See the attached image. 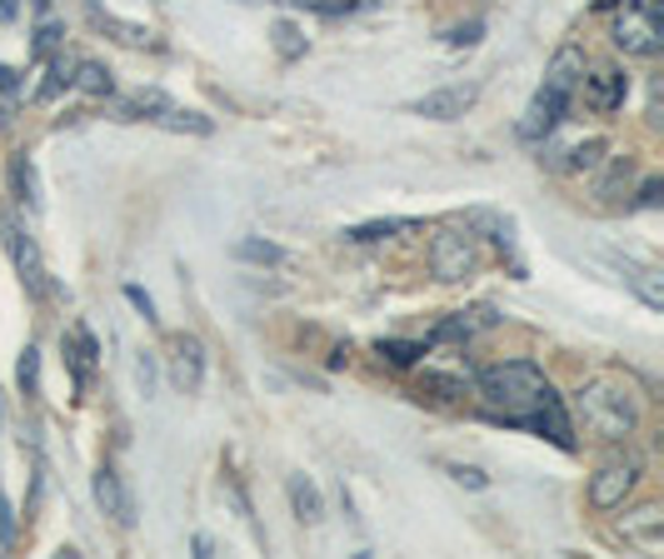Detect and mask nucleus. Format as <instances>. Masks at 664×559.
<instances>
[{"instance_id":"obj_25","label":"nucleus","mask_w":664,"mask_h":559,"mask_svg":"<svg viewBox=\"0 0 664 559\" xmlns=\"http://www.w3.org/2000/svg\"><path fill=\"white\" fill-rule=\"evenodd\" d=\"M380 355L390 359V365H415V359L425 355V345H415V339H380Z\"/></svg>"},{"instance_id":"obj_14","label":"nucleus","mask_w":664,"mask_h":559,"mask_svg":"<svg viewBox=\"0 0 664 559\" xmlns=\"http://www.w3.org/2000/svg\"><path fill=\"white\" fill-rule=\"evenodd\" d=\"M474 100V85H450V90H435V95L415 100V115H430V120H454L464 115Z\"/></svg>"},{"instance_id":"obj_35","label":"nucleus","mask_w":664,"mask_h":559,"mask_svg":"<svg viewBox=\"0 0 664 559\" xmlns=\"http://www.w3.org/2000/svg\"><path fill=\"white\" fill-rule=\"evenodd\" d=\"M474 40H480V26H460L450 35V45H474Z\"/></svg>"},{"instance_id":"obj_9","label":"nucleus","mask_w":664,"mask_h":559,"mask_svg":"<svg viewBox=\"0 0 664 559\" xmlns=\"http://www.w3.org/2000/svg\"><path fill=\"white\" fill-rule=\"evenodd\" d=\"M95 505L105 509V515L115 519V525L121 529H131L135 525V505H131V489H125V479L115 475L111 465L101 469V475H95Z\"/></svg>"},{"instance_id":"obj_10","label":"nucleus","mask_w":664,"mask_h":559,"mask_svg":"<svg viewBox=\"0 0 664 559\" xmlns=\"http://www.w3.org/2000/svg\"><path fill=\"white\" fill-rule=\"evenodd\" d=\"M580 75H584V50L580 45H560L550 60V70H544V90L560 100H570L574 90H580Z\"/></svg>"},{"instance_id":"obj_2","label":"nucleus","mask_w":664,"mask_h":559,"mask_svg":"<svg viewBox=\"0 0 664 559\" xmlns=\"http://www.w3.org/2000/svg\"><path fill=\"white\" fill-rule=\"evenodd\" d=\"M580 419L590 435L600 439H630L634 425H640V405H634V395L624 385H614V379H594V385L580 389Z\"/></svg>"},{"instance_id":"obj_8","label":"nucleus","mask_w":664,"mask_h":559,"mask_svg":"<svg viewBox=\"0 0 664 559\" xmlns=\"http://www.w3.org/2000/svg\"><path fill=\"white\" fill-rule=\"evenodd\" d=\"M634 479H640V469H634L630 459H624V465H604L600 475H594V485H590V505L594 509H620L624 499H630Z\"/></svg>"},{"instance_id":"obj_21","label":"nucleus","mask_w":664,"mask_h":559,"mask_svg":"<svg viewBox=\"0 0 664 559\" xmlns=\"http://www.w3.org/2000/svg\"><path fill=\"white\" fill-rule=\"evenodd\" d=\"M604 140H584V145H574L570 150V160H564V170H574V175H580V170H600L604 165Z\"/></svg>"},{"instance_id":"obj_36","label":"nucleus","mask_w":664,"mask_h":559,"mask_svg":"<svg viewBox=\"0 0 664 559\" xmlns=\"http://www.w3.org/2000/svg\"><path fill=\"white\" fill-rule=\"evenodd\" d=\"M135 375H141L145 395H151V385H155V369H151V359H145V355H141V365H135Z\"/></svg>"},{"instance_id":"obj_30","label":"nucleus","mask_w":664,"mask_h":559,"mask_svg":"<svg viewBox=\"0 0 664 559\" xmlns=\"http://www.w3.org/2000/svg\"><path fill=\"white\" fill-rule=\"evenodd\" d=\"M0 545H16V515H11V495L0 489Z\"/></svg>"},{"instance_id":"obj_5","label":"nucleus","mask_w":664,"mask_h":559,"mask_svg":"<svg viewBox=\"0 0 664 559\" xmlns=\"http://www.w3.org/2000/svg\"><path fill=\"white\" fill-rule=\"evenodd\" d=\"M0 235H6V250H11V260H16V275L25 280V289L31 295H51V275H45V260H41V245H35L31 235H25L16 220H6L0 225Z\"/></svg>"},{"instance_id":"obj_4","label":"nucleus","mask_w":664,"mask_h":559,"mask_svg":"<svg viewBox=\"0 0 664 559\" xmlns=\"http://www.w3.org/2000/svg\"><path fill=\"white\" fill-rule=\"evenodd\" d=\"M480 270V245H474L470 230H440L430 240V275L454 285V280H470Z\"/></svg>"},{"instance_id":"obj_1","label":"nucleus","mask_w":664,"mask_h":559,"mask_svg":"<svg viewBox=\"0 0 664 559\" xmlns=\"http://www.w3.org/2000/svg\"><path fill=\"white\" fill-rule=\"evenodd\" d=\"M544 369L530 365V359H504V365H490L480 375V399L490 415L510 419V425H530L534 405L544 399Z\"/></svg>"},{"instance_id":"obj_27","label":"nucleus","mask_w":664,"mask_h":559,"mask_svg":"<svg viewBox=\"0 0 664 559\" xmlns=\"http://www.w3.org/2000/svg\"><path fill=\"white\" fill-rule=\"evenodd\" d=\"M16 379H21L25 395H35V389H41V355H35V349H25V355H21V369H16Z\"/></svg>"},{"instance_id":"obj_26","label":"nucleus","mask_w":664,"mask_h":559,"mask_svg":"<svg viewBox=\"0 0 664 559\" xmlns=\"http://www.w3.org/2000/svg\"><path fill=\"white\" fill-rule=\"evenodd\" d=\"M11 175H16V190H21V200H25V205H31V210H41V195H35V170H31V160H16V165H11Z\"/></svg>"},{"instance_id":"obj_6","label":"nucleus","mask_w":664,"mask_h":559,"mask_svg":"<svg viewBox=\"0 0 664 559\" xmlns=\"http://www.w3.org/2000/svg\"><path fill=\"white\" fill-rule=\"evenodd\" d=\"M580 85H584V105L600 110V115L620 110L624 95H630V75H624V70H614V65H600L594 75H580Z\"/></svg>"},{"instance_id":"obj_33","label":"nucleus","mask_w":664,"mask_h":559,"mask_svg":"<svg viewBox=\"0 0 664 559\" xmlns=\"http://www.w3.org/2000/svg\"><path fill=\"white\" fill-rule=\"evenodd\" d=\"M55 40H61V30H55L51 20H45V26H41V35H35V50H41V55H51V50H55Z\"/></svg>"},{"instance_id":"obj_37","label":"nucleus","mask_w":664,"mask_h":559,"mask_svg":"<svg viewBox=\"0 0 664 559\" xmlns=\"http://www.w3.org/2000/svg\"><path fill=\"white\" fill-rule=\"evenodd\" d=\"M16 85H21V80H16V70H11V65H0V95H11Z\"/></svg>"},{"instance_id":"obj_3","label":"nucleus","mask_w":664,"mask_h":559,"mask_svg":"<svg viewBox=\"0 0 664 559\" xmlns=\"http://www.w3.org/2000/svg\"><path fill=\"white\" fill-rule=\"evenodd\" d=\"M614 45H620L624 55H660V45H664V16H660V6L624 0V16L614 20Z\"/></svg>"},{"instance_id":"obj_13","label":"nucleus","mask_w":664,"mask_h":559,"mask_svg":"<svg viewBox=\"0 0 664 559\" xmlns=\"http://www.w3.org/2000/svg\"><path fill=\"white\" fill-rule=\"evenodd\" d=\"M231 255L235 260H245V265H265V270H285V265H295V255L285 245H275V240H261V235H245V240H235L231 245Z\"/></svg>"},{"instance_id":"obj_16","label":"nucleus","mask_w":664,"mask_h":559,"mask_svg":"<svg viewBox=\"0 0 664 559\" xmlns=\"http://www.w3.org/2000/svg\"><path fill=\"white\" fill-rule=\"evenodd\" d=\"M620 535H624V545H634V549H660V545H664V515H660V509H640V515H624Z\"/></svg>"},{"instance_id":"obj_23","label":"nucleus","mask_w":664,"mask_h":559,"mask_svg":"<svg viewBox=\"0 0 664 559\" xmlns=\"http://www.w3.org/2000/svg\"><path fill=\"white\" fill-rule=\"evenodd\" d=\"M91 20H95V26H105V30H115V40H125V45H145V40H151V30L125 26V20L105 16V10H91Z\"/></svg>"},{"instance_id":"obj_38","label":"nucleus","mask_w":664,"mask_h":559,"mask_svg":"<svg viewBox=\"0 0 664 559\" xmlns=\"http://www.w3.org/2000/svg\"><path fill=\"white\" fill-rule=\"evenodd\" d=\"M21 16V0H0V20H16Z\"/></svg>"},{"instance_id":"obj_15","label":"nucleus","mask_w":664,"mask_h":559,"mask_svg":"<svg viewBox=\"0 0 664 559\" xmlns=\"http://www.w3.org/2000/svg\"><path fill=\"white\" fill-rule=\"evenodd\" d=\"M614 265H620L624 285H630L634 295L644 299V305H650V309H664V275H660V270L634 265V260H614Z\"/></svg>"},{"instance_id":"obj_24","label":"nucleus","mask_w":664,"mask_h":559,"mask_svg":"<svg viewBox=\"0 0 664 559\" xmlns=\"http://www.w3.org/2000/svg\"><path fill=\"white\" fill-rule=\"evenodd\" d=\"M420 389H435L440 399H460V395H464V379L440 375V369H425V375H420Z\"/></svg>"},{"instance_id":"obj_34","label":"nucleus","mask_w":664,"mask_h":559,"mask_svg":"<svg viewBox=\"0 0 664 559\" xmlns=\"http://www.w3.org/2000/svg\"><path fill=\"white\" fill-rule=\"evenodd\" d=\"M660 200H664V185H660V180H650V185L640 190V205H644V210H654Z\"/></svg>"},{"instance_id":"obj_17","label":"nucleus","mask_w":664,"mask_h":559,"mask_svg":"<svg viewBox=\"0 0 664 559\" xmlns=\"http://www.w3.org/2000/svg\"><path fill=\"white\" fill-rule=\"evenodd\" d=\"M490 325H494V309L490 305L460 309V315H450L440 329H435V339H470V335H480V329H490Z\"/></svg>"},{"instance_id":"obj_32","label":"nucleus","mask_w":664,"mask_h":559,"mask_svg":"<svg viewBox=\"0 0 664 559\" xmlns=\"http://www.w3.org/2000/svg\"><path fill=\"white\" fill-rule=\"evenodd\" d=\"M125 299H131V305H135V309H141V315H145V319H155V305H151V295H145V289H141V285H125Z\"/></svg>"},{"instance_id":"obj_7","label":"nucleus","mask_w":664,"mask_h":559,"mask_svg":"<svg viewBox=\"0 0 664 559\" xmlns=\"http://www.w3.org/2000/svg\"><path fill=\"white\" fill-rule=\"evenodd\" d=\"M205 379V345L195 335H181L171 345V385L181 389V395H195Z\"/></svg>"},{"instance_id":"obj_28","label":"nucleus","mask_w":664,"mask_h":559,"mask_svg":"<svg viewBox=\"0 0 664 559\" xmlns=\"http://www.w3.org/2000/svg\"><path fill=\"white\" fill-rule=\"evenodd\" d=\"M275 45H280V55L285 60H295L305 50V40H300V30L290 26V20H280V26H275Z\"/></svg>"},{"instance_id":"obj_29","label":"nucleus","mask_w":664,"mask_h":559,"mask_svg":"<svg viewBox=\"0 0 664 559\" xmlns=\"http://www.w3.org/2000/svg\"><path fill=\"white\" fill-rule=\"evenodd\" d=\"M630 175H634V170H630V160H614V165H610V175L600 180V195H620V185H630Z\"/></svg>"},{"instance_id":"obj_18","label":"nucleus","mask_w":664,"mask_h":559,"mask_svg":"<svg viewBox=\"0 0 664 559\" xmlns=\"http://www.w3.org/2000/svg\"><path fill=\"white\" fill-rule=\"evenodd\" d=\"M65 355H71L75 375L91 379V375H95V359H101V349H95V335H91V329L75 325V329H71V339H65Z\"/></svg>"},{"instance_id":"obj_31","label":"nucleus","mask_w":664,"mask_h":559,"mask_svg":"<svg viewBox=\"0 0 664 559\" xmlns=\"http://www.w3.org/2000/svg\"><path fill=\"white\" fill-rule=\"evenodd\" d=\"M450 479H454V485H470V489L490 485V475H480V469H470V465H450Z\"/></svg>"},{"instance_id":"obj_11","label":"nucleus","mask_w":664,"mask_h":559,"mask_svg":"<svg viewBox=\"0 0 664 559\" xmlns=\"http://www.w3.org/2000/svg\"><path fill=\"white\" fill-rule=\"evenodd\" d=\"M564 105H570V100L550 95V90L540 85V95L530 100V110H524V120H520V140H530V145H534V140H544L564 120Z\"/></svg>"},{"instance_id":"obj_12","label":"nucleus","mask_w":664,"mask_h":559,"mask_svg":"<svg viewBox=\"0 0 664 559\" xmlns=\"http://www.w3.org/2000/svg\"><path fill=\"white\" fill-rule=\"evenodd\" d=\"M145 110H151L155 125L181 130V135H211V130H215V120H211V115H201V110H181V105H171L165 95H155Z\"/></svg>"},{"instance_id":"obj_19","label":"nucleus","mask_w":664,"mask_h":559,"mask_svg":"<svg viewBox=\"0 0 664 559\" xmlns=\"http://www.w3.org/2000/svg\"><path fill=\"white\" fill-rule=\"evenodd\" d=\"M290 505H295V515H300L305 525H320V519H325V499H320V489H315L305 475H290Z\"/></svg>"},{"instance_id":"obj_20","label":"nucleus","mask_w":664,"mask_h":559,"mask_svg":"<svg viewBox=\"0 0 664 559\" xmlns=\"http://www.w3.org/2000/svg\"><path fill=\"white\" fill-rule=\"evenodd\" d=\"M71 85H81L85 95H111V70L95 60H75L71 65Z\"/></svg>"},{"instance_id":"obj_22","label":"nucleus","mask_w":664,"mask_h":559,"mask_svg":"<svg viewBox=\"0 0 664 559\" xmlns=\"http://www.w3.org/2000/svg\"><path fill=\"white\" fill-rule=\"evenodd\" d=\"M400 230H415V220H370V225L345 230V240H385V235H400Z\"/></svg>"}]
</instances>
